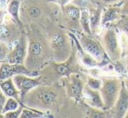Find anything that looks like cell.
Returning <instances> with one entry per match:
<instances>
[{"instance_id": "d590c367", "label": "cell", "mask_w": 128, "mask_h": 118, "mask_svg": "<svg viewBox=\"0 0 128 118\" xmlns=\"http://www.w3.org/2000/svg\"><path fill=\"white\" fill-rule=\"evenodd\" d=\"M5 96V95L4 94V92H3V91H2L1 88H0V97H2V96Z\"/></svg>"}, {"instance_id": "f546056e", "label": "cell", "mask_w": 128, "mask_h": 118, "mask_svg": "<svg viewBox=\"0 0 128 118\" xmlns=\"http://www.w3.org/2000/svg\"><path fill=\"white\" fill-rule=\"evenodd\" d=\"M7 99L6 96H4L2 97H0V117H4L3 114V110H4V106L5 101Z\"/></svg>"}, {"instance_id": "9c48e42d", "label": "cell", "mask_w": 128, "mask_h": 118, "mask_svg": "<svg viewBox=\"0 0 128 118\" xmlns=\"http://www.w3.org/2000/svg\"><path fill=\"white\" fill-rule=\"evenodd\" d=\"M27 49H28V39L26 36L23 33L21 34L18 40L13 44L12 49H10L5 61L10 63L24 64L27 56Z\"/></svg>"}, {"instance_id": "603a6c76", "label": "cell", "mask_w": 128, "mask_h": 118, "mask_svg": "<svg viewBox=\"0 0 128 118\" xmlns=\"http://www.w3.org/2000/svg\"><path fill=\"white\" fill-rule=\"evenodd\" d=\"M22 103L23 102L19 101V100L16 99L14 97H7L4 103V106L3 114H5L9 111H12V110H17Z\"/></svg>"}, {"instance_id": "7c38bea8", "label": "cell", "mask_w": 128, "mask_h": 118, "mask_svg": "<svg viewBox=\"0 0 128 118\" xmlns=\"http://www.w3.org/2000/svg\"><path fill=\"white\" fill-rule=\"evenodd\" d=\"M109 111L112 117L117 118H123L126 115L128 111V89L126 87L124 81L122 82L121 89L118 99L114 106Z\"/></svg>"}, {"instance_id": "7a4b0ae2", "label": "cell", "mask_w": 128, "mask_h": 118, "mask_svg": "<svg viewBox=\"0 0 128 118\" xmlns=\"http://www.w3.org/2000/svg\"><path fill=\"white\" fill-rule=\"evenodd\" d=\"M103 84L100 89V93L104 101V110H112L116 103L120 93L122 82L117 78H104L102 80Z\"/></svg>"}, {"instance_id": "9a60e30c", "label": "cell", "mask_w": 128, "mask_h": 118, "mask_svg": "<svg viewBox=\"0 0 128 118\" xmlns=\"http://www.w3.org/2000/svg\"><path fill=\"white\" fill-rule=\"evenodd\" d=\"M62 9L64 19L70 26L72 27H77L78 25L80 26L81 10L77 5L69 3L62 7Z\"/></svg>"}, {"instance_id": "4316f807", "label": "cell", "mask_w": 128, "mask_h": 118, "mask_svg": "<svg viewBox=\"0 0 128 118\" xmlns=\"http://www.w3.org/2000/svg\"><path fill=\"white\" fill-rule=\"evenodd\" d=\"M9 51H10V48L7 45V44L2 42V41L0 40V61L6 60Z\"/></svg>"}, {"instance_id": "30bf717a", "label": "cell", "mask_w": 128, "mask_h": 118, "mask_svg": "<svg viewBox=\"0 0 128 118\" xmlns=\"http://www.w3.org/2000/svg\"><path fill=\"white\" fill-rule=\"evenodd\" d=\"M18 74L28 76H38L37 71H32L24 64L10 63L7 61H3L0 64V80L12 78Z\"/></svg>"}, {"instance_id": "ffe728a7", "label": "cell", "mask_w": 128, "mask_h": 118, "mask_svg": "<svg viewBox=\"0 0 128 118\" xmlns=\"http://www.w3.org/2000/svg\"><path fill=\"white\" fill-rule=\"evenodd\" d=\"M21 6V0H10L6 6L7 14L10 16L16 22L21 25V19L19 16Z\"/></svg>"}, {"instance_id": "e0dca14e", "label": "cell", "mask_w": 128, "mask_h": 118, "mask_svg": "<svg viewBox=\"0 0 128 118\" xmlns=\"http://www.w3.org/2000/svg\"><path fill=\"white\" fill-rule=\"evenodd\" d=\"M123 15L121 8L118 7H108L102 11L101 25H106L118 19H120Z\"/></svg>"}, {"instance_id": "5bb4252c", "label": "cell", "mask_w": 128, "mask_h": 118, "mask_svg": "<svg viewBox=\"0 0 128 118\" xmlns=\"http://www.w3.org/2000/svg\"><path fill=\"white\" fill-rule=\"evenodd\" d=\"M84 100L88 106L104 110V101L100 90L93 89L86 84L84 89Z\"/></svg>"}, {"instance_id": "d6986e66", "label": "cell", "mask_w": 128, "mask_h": 118, "mask_svg": "<svg viewBox=\"0 0 128 118\" xmlns=\"http://www.w3.org/2000/svg\"><path fill=\"white\" fill-rule=\"evenodd\" d=\"M51 117H52V116H50L48 112L24 104V108H23L22 112H21L20 118H42Z\"/></svg>"}, {"instance_id": "4fadbf2b", "label": "cell", "mask_w": 128, "mask_h": 118, "mask_svg": "<svg viewBox=\"0 0 128 118\" xmlns=\"http://www.w3.org/2000/svg\"><path fill=\"white\" fill-rule=\"evenodd\" d=\"M75 57L74 54H71L66 61L63 62H53L52 63V67H53L54 70H55L56 74L58 75L59 76H66L69 77L72 74L76 73V69H75Z\"/></svg>"}, {"instance_id": "44dd1931", "label": "cell", "mask_w": 128, "mask_h": 118, "mask_svg": "<svg viewBox=\"0 0 128 118\" xmlns=\"http://www.w3.org/2000/svg\"><path fill=\"white\" fill-rule=\"evenodd\" d=\"M80 27L84 33L92 34V27H91V20H90V13L87 10H81Z\"/></svg>"}, {"instance_id": "8992f818", "label": "cell", "mask_w": 128, "mask_h": 118, "mask_svg": "<svg viewBox=\"0 0 128 118\" xmlns=\"http://www.w3.org/2000/svg\"><path fill=\"white\" fill-rule=\"evenodd\" d=\"M13 81L17 88L20 91V96L22 102H24L26 96L29 92L42 84L41 76H28L24 74H18L14 76Z\"/></svg>"}, {"instance_id": "74e56055", "label": "cell", "mask_w": 128, "mask_h": 118, "mask_svg": "<svg viewBox=\"0 0 128 118\" xmlns=\"http://www.w3.org/2000/svg\"><path fill=\"white\" fill-rule=\"evenodd\" d=\"M2 62H3V61H0V64H1V63H2Z\"/></svg>"}, {"instance_id": "52a82bcc", "label": "cell", "mask_w": 128, "mask_h": 118, "mask_svg": "<svg viewBox=\"0 0 128 118\" xmlns=\"http://www.w3.org/2000/svg\"><path fill=\"white\" fill-rule=\"evenodd\" d=\"M50 46L54 57L58 62L66 61L71 56L69 52L70 46L68 44V39L64 33L58 32L54 34L51 38Z\"/></svg>"}, {"instance_id": "2e32d148", "label": "cell", "mask_w": 128, "mask_h": 118, "mask_svg": "<svg viewBox=\"0 0 128 118\" xmlns=\"http://www.w3.org/2000/svg\"><path fill=\"white\" fill-rule=\"evenodd\" d=\"M0 88L7 97H14L22 102L20 91L17 88L12 77L4 80H0Z\"/></svg>"}, {"instance_id": "f1b7e54d", "label": "cell", "mask_w": 128, "mask_h": 118, "mask_svg": "<svg viewBox=\"0 0 128 118\" xmlns=\"http://www.w3.org/2000/svg\"><path fill=\"white\" fill-rule=\"evenodd\" d=\"M118 25H120V29L126 35V37H128V16H126L120 21Z\"/></svg>"}, {"instance_id": "836d02e7", "label": "cell", "mask_w": 128, "mask_h": 118, "mask_svg": "<svg viewBox=\"0 0 128 118\" xmlns=\"http://www.w3.org/2000/svg\"><path fill=\"white\" fill-rule=\"evenodd\" d=\"M104 3L106 4H110V3H116L118 0H101Z\"/></svg>"}, {"instance_id": "ba28073f", "label": "cell", "mask_w": 128, "mask_h": 118, "mask_svg": "<svg viewBox=\"0 0 128 118\" xmlns=\"http://www.w3.org/2000/svg\"><path fill=\"white\" fill-rule=\"evenodd\" d=\"M18 24L10 15L4 18V21L0 24V40L5 44H13L20 37V30Z\"/></svg>"}, {"instance_id": "4dcf8cb0", "label": "cell", "mask_w": 128, "mask_h": 118, "mask_svg": "<svg viewBox=\"0 0 128 118\" xmlns=\"http://www.w3.org/2000/svg\"><path fill=\"white\" fill-rule=\"evenodd\" d=\"M50 2H52V3H58V5H60L61 7H64L66 4L67 3H71L72 0H49Z\"/></svg>"}, {"instance_id": "277c9868", "label": "cell", "mask_w": 128, "mask_h": 118, "mask_svg": "<svg viewBox=\"0 0 128 118\" xmlns=\"http://www.w3.org/2000/svg\"><path fill=\"white\" fill-rule=\"evenodd\" d=\"M44 51V45L38 39H33L32 37L28 38V49H27V56L24 65L30 70L35 71L36 68L39 64H41Z\"/></svg>"}, {"instance_id": "7402d4cb", "label": "cell", "mask_w": 128, "mask_h": 118, "mask_svg": "<svg viewBox=\"0 0 128 118\" xmlns=\"http://www.w3.org/2000/svg\"><path fill=\"white\" fill-rule=\"evenodd\" d=\"M90 13V20H91V27L92 30H95L100 25H101V16L102 11L100 9L92 8Z\"/></svg>"}, {"instance_id": "484cf974", "label": "cell", "mask_w": 128, "mask_h": 118, "mask_svg": "<svg viewBox=\"0 0 128 118\" xmlns=\"http://www.w3.org/2000/svg\"><path fill=\"white\" fill-rule=\"evenodd\" d=\"M42 13V10L37 5H32L27 9V15L30 18H38Z\"/></svg>"}, {"instance_id": "3957f363", "label": "cell", "mask_w": 128, "mask_h": 118, "mask_svg": "<svg viewBox=\"0 0 128 118\" xmlns=\"http://www.w3.org/2000/svg\"><path fill=\"white\" fill-rule=\"evenodd\" d=\"M78 42L83 49L92 55L100 63L104 62L107 57L104 48H103V46L92 36V34H87L84 32L81 33L78 36Z\"/></svg>"}, {"instance_id": "d4e9b609", "label": "cell", "mask_w": 128, "mask_h": 118, "mask_svg": "<svg viewBox=\"0 0 128 118\" xmlns=\"http://www.w3.org/2000/svg\"><path fill=\"white\" fill-rule=\"evenodd\" d=\"M86 85L90 88L93 89H98L100 90L103 84V81L101 79H98L94 76H87V80H86Z\"/></svg>"}, {"instance_id": "6da1fadb", "label": "cell", "mask_w": 128, "mask_h": 118, "mask_svg": "<svg viewBox=\"0 0 128 118\" xmlns=\"http://www.w3.org/2000/svg\"><path fill=\"white\" fill-rule=\"evenodd\" d=\"M58 93L50 87L40 86L32 89L26 96L24 102L27 106L39 110H49L57 103Z\"/></svg>"}, {"instance_id": "d6a6232c", "label": "cell", "mask_w": 128, "mask_h": 118, "mask_svg": "<svg viewBox=\"0 0 128 118\" xmlns=\"http://www.w3.org/2000/svg\"><path fill=\"white\" fill-rule=\"evenodd\" d=\"M9 1L10 0H0V11H2L4 9L6 8Z\"/></svg>"}, {"instance_id": "ac0fdd59", "label": "cell", "mask_w": 128, "mask_h": 118, "mask_svg": "<svg viewBox=\"0 0 128 118\" xmlns=\"http://www.w3.org/2000/svg\"><path fill=\"white\" fill-rule=\"evenodd\" d=\"M72 37H73V39H74V41H75L78 51V54L80 55V58H81V61H82L83 64L87 68H93V67H96V66L100 65V63L96 59L93 58L92 55H90L87 51H86L83 49L81 44H79L78 40L77 39V37H74V36H72Z\"/></svg>"}, {"instance_id": "e575fe53", "label": "cell", "mask_w": 128, "mask_h": 118, "mask_svg": "<svg viewBox=\"0 0 128 118\" xmlns=\"http://www.w3.org/2000/svg\"><path fill=\"white\" fill-rule=\"evenodd\" d=\"M124 83H125L126 87V88L128 89V77L125 80V81H124Z\"/></svg>"}, {"instance_id": "83f0119b", "label": "cell", "mask_w": 128, "mask_h": 118, "mask_svg": "<svg viewBox=\"0 0 128 118\" xmlns=\"http://www.w3.org/2000/svg\"><path fill=\"white\" fill-rule=\"evenodd\" d=\"M23 108H24V104L22 103L17 110H12V111H9L7 113L4 114V118H19L21 116V112H22Z\"/></svg>"}, {"instance_id": "f35d334b", "label": "cell", "mask_w": 128, "mask_h": 118, "mask_svg": "<svg viewBox=\"0 0 128 118\" xmlns=\"http://www.w3.org/2000/svg\"><path fill=\"white\" fill-rule=\"evenodd\" d=\"M2 13V11H0V14H1Z\"/></svg>"}, {"instance_id": "1f68e13d", "label": "cell", "mask_w": 128, "mask_h": 118, "mask_svg": "<svg viewBox=\"0 0 128 118\" xmlns=\"http://www.w3.org/2000/svg\"><path fill=\"white\" fill-rule=\"evenodd\" d=\"M121 10H122V13H123V15L128 16V0H126V2L124 3V5L121 8Z\"/></svg>"}, {"instance_id": "8d00e7d4", "label": "cell", "mask_w": 128, "mask_h": 118, "mask_svg": "<svg viewBox=\"0 0 128 118\" xmlns=\"http://www.w3.org/2000/svg\"><path fill=\"white\" fill-rule=\"evenodd\" d=\"M125 117H128V111H127V113H126V115Z\"/></svg>"}, {"instance_id": "8fae6325", "label": "cell", "mask_w": 128, "mask_h": 118, "mask_svg": "<svg viewBox=\"0 0 128 118\" xmlns=\"http://www.w3.org/2000/svg\"><path fill=\"white\" fill-rule=\"evenodd\" d=\"M84 81L81 79L78 73H73L68 77V83L66 85V92L70 98L75 102H81L84 100Z\"/></svg>"}, {"instance_id": "cb8c5ba5", "label": "cell", "mask_w": 128, "mask_h": 118, "mask_svg": "<svg viewBox=\"0 0 128 118\" xmlns=\"http://www.w3.org/2000/svg\"><path fill=\"white\" fill-rule=\"evenodd\" d=\"M108 110H100V109L92 108V107H87V111H86V117H96V118H102V117H107L109 115Z\"/></svg>"}, {"instance_id": "5b68a950", "label": "cell", "mask_w": 128, "mask_h": 118, "mask_svg": "<svg viewBox=\"0 0 128 118\" xmlns=\"http://www.w3.org/2000/svg\"><path fill=\"white\" fill-rule=\"evenodd\" d=\"M104 48L107 57L112 61H118L121 56V48L118 37L114 28L109 27L106 30L103 37Z\"/></svg>"}]
</instances>
